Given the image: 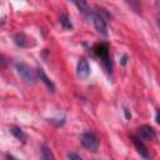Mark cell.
I'll return each instance as SVG.
<instances>
[{"label": "cell", "mask_w": 160, "mask_h": 160, "mask_svg": "<svg viewBox=\"0 0 160 160\" xmlns=\"http://www.w3.org/2000/svg\"><path fill=\"white\" fill-rule=\"evenodd\" d=\"M94 54L101 60V64L105 69V71L108 74H111L112 70V62H111V56H110V49H109V44L105 41H100L96 42L92 48Z\"/></svg>", "instance_id": "6da1fadb"}, {"label": "cell", "mask_w": 160, "mask_h": 160, "mask_svg": "<svg viewBox=\"0 0 160 160\" xmlns=\"http://www.w3.org/2000/svg\"><path fill=\"white\" fill-rule=\"evenodd\" d=\"M15 69L18 71V74L26 81V82H31L34 84L36 81V70H34L30 65H28L26 62H22V61H18L15 62Z\"/></svg>", "instance_id": "7a4b0ae2"}, {"label": "cell", "mask_w": 160, "mask_h": 160, "mask_svg": "<svg viewBox=\"0 0 160 160\" xmlns=\"http://www.w3.org/2000/svg\"><path fill=\"white\" fill-rule=\"evenodd\" d=\"M80 141H81V145L90 151H96L99 148V138L92 131H85L81 135Z\"/></svg>", "instance_id": "3957f363"}, {"label": "cell", "mask_w": 160, "mask_h": 160, "mask_svg": "<svg viewBox=\"0 0 160 160\" xmlns=\"http://www.w3.org/2000/svg\"><path fill=\"white\" fill-rule=\"evenodd\" d=\"M90 19L92 20V24H94L95 30H96L99 34L106 36V35H108V25H106V20H105V18H104L100 12H95V11H92V14L90 15Z\"/></svg>", "instance_id": "277c9868"}, {"label": "cell", "mask_w": 160, "mask_h": 160, "mask_svg": "<svg viewBox=\"0 0 160 160\" xmlns=\"http://www.w3.org/2000/svg\"><path fill=\"white\" fill-rule=\"evenodd\" d=\"M136 136H139L142 141H151L156 138V131L151 125H141L136 130Z\"/></svg>", "instance_id": "5b68a950"}, {"label": "cell", "mask_w": 160, "mask_h": 160, "mask_svg": "<svg viewBox=\"0 0 160 160\" xmlns=\"http://www.w3.org/2000/svg\"><path fill=\"white\" fill-rule=\"evenodd\" d=\"M131 141H132V144H134L136 151H138L142 158H145V159H149V158H150V154H149V150H148V148H146V145H145V141H142V140H141L139 136H136V135H131Z\"/></svg>", "instance_id": "8992f818"}, {"label": "cell", "mask_w": 160, "mask_h": 160, "mask_svg": "<svg viewBox=\"0 0 160 160\" xmlns=\"http://www.w3.org/2000/svg\"><path fill=\"white\" fill-rule=\"evenodd\" d=\"M14 41L18 46L20 48H30V46H34L35 42L32 41L31 38H29L26 34L24 32H18L14 35Z\"/></svg>", "instance_id": "52a82bcc"}, {"label": "cell", "mask_w": 160, "mask_h": 160, "mask_svg": "<svg viewBox=\"0 0 160 160\" xmlns=\"http://www.w3.org/2000/svg\"><path fill=\"white\" fill-rule=\"evenodd\" d=\"M76 74L81 79H86L89 76V74H90V65H89L86 59H80L79 60L78 68H76Z\"/></svg>", "instance_id": "ba28073f"}, {"label": "cell", "mask_w": 160, "mask_h": 160, "mask_svg": "<svg viewBox=\"0 0 160 160\" xmlns=\"http://www.w3.org/2000/svg\"><path fill=\"white\" fill-rule=\"evenodd\" d=\"M71 2L76 6V9L86 18H90V15L92 14V10L90 9L89 4L86 0H71Z\"/></svg>", "instance_id": "9c48e42d"}, {"label": "cell", "mask_w": 160, "mask_h": 160, "mask_svg": "<svg viewBox=\"0 0 160 160\" xmlns=\"http://www.w3.org/2000/svg\"><path fill=\"white\" fill-rule=\"evenodd\" d=\"M36 75H38V78L41 80V82H44V84H45V86H46L51 92H54V91H55V85H54V82L48 78V75L44 72V70H42L41 68L36 69Z\"/></svg>", "instance_id": "30bf717a"}, {"label": "cell", "mask_w": 160, "mask_h": 160, "mask_svg": "<svg viewBox=\"0 0 160 160\" xmlns=\"http://www.w3.org/2000/svg\"><path fill=\"white\" fill-rule=\"evenodd\" d=\"M125 2L128 4V6L138 15H141L142 12V5H141V0H125Z\"/></svg>", "instance_id": "8fae6325"}, {"label": "cell", "mask_w": 160, "mask_h": 160, "mask_svg": "<svg viewBox=\"0 0 160 160\" xmlns=\"http://www.w3.org/2000/svg\"><path fill=\"white\" fill-rule=\"evenodd\" d=\"M10 132H11L18 140L25 142V140H26V134H25L19 126H11V128H10Z\"/></svg>", "instance_id": "7c38bea8"}, {"label": "cell", "mask_w": 160, "mask_h": 160, "mask_svg": "<svg viewBox=\"0 0 160 160\" xmlns=\"http://www.w3.org/2000/svg\"><path fill=\"white\" fill-rule=\"evenodd\" d=\"M59 22H60V25H61L64 29H66V30H71V29H72L71 20H70V18H69L66 14H60V16H59Z\"/></svg>", "instance_id": "4fadbf2b"}, {"label": "cell", "mask_w": 160, "mask_h": 160, "mask_svg": "<svg viewBox=\"0 0 160 160\" xmlns=\"http://www.w3.org/2000/svg\"><path fill=\"white\" fill-rule=\"evenodd\" d=\"M54 158H55V156L52 155L51 150H50L48 146L44 145V146L41 148V159H44V160H50V159H51V160H52Z\"/></svg>", "instance_id": "5bb4252c"}, {"label": "cell", "mask_w": 160, "mask_h": 160, "mask_svg": "<svg viewBox=\"0 0 160 160\" xmlns=\"http://www.w3.org/2000/svg\"><path fill=\"white\" fill-rule=\"evenodd\" d=\"M68 159H70V160H81V156L79 154H75V152H69Z\"/></svg>", "instance_id": "9a60e30c"}, {"label": "cell", "mask_w": 160, "mask_h": 160, "mask_svg": "<svg viewBox=\"0 0 160 160\" xmlns=\"http://www.w3.org/2000/svg\"><path fill=\"white\" fill-rule=\"evenodd\" d=\"M5 65H6V59L2 55H0V66H5Z\"/></svg>", "instance_id": "2e32d148"}, {"label": "cell", "mask_w": 160, "mask_h": 160, "mask_svg": "<svg viewBox=\"0 0 160 160\" xmlns=\"http://www.w3.org/2000/svg\"><path fill=\"white\" fill-rule=\"evenodd\" d=\"M124 112H125V116H126V119H130V118H131V114L129 112V110H128V109H124Z\"/></svg>", "instance_id": "e0dca14e"}, {"label": "cell", "mask_w": 160, "mask_h": 160, "mask_svg": "<svg viewBox=\"0 0 160 160\" xmlns=\"http://www.w3.org/2000/svg\"><path fill=\"white\" fill-rule=\"evenodd\" d=\"M126 60H128V56H126V55H124V56H122V59H121V64H122V65H125V64H126Z\"/></svg>", "instance_id": "ac0fdd59"}]
</instances>
